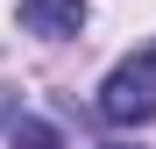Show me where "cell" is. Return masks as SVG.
Wrapping results in <instances>:
<instances>
[{
	"label": "cell",
	"mask_w": 156,
	"mask_h": 149,
	"mask_svg": "<svg viewBox=\"0 0 156 149\" xmlns=\"http://www.w3.org/2000/svg\"><path fill=\"white\" fill-rule=\"evenodd\" d=\"M107 149H128V142H107Z\"/></svg>",
	"instance_id": "obj_4"
},
{
	"label": "cell",
	"mask_w": 156,
	"mask_h": 149,
	"mask_svg": "<svg viewBox=\"0 0 156 149\" xmlns=\"http://www.w3.org/2000/svg\"><path fill=\"white\" fill-rule=\"evenodd\" d=\"M7 149H64V135L50 128V121L21 114V121H7Z\"/></svg>",
	"instance_id": "obj_3"
},
{
	"label": "cell",
	"mask_w": 156,
	"mask_h": 149,
	"mask_svg": "<svg viewBox=\"0 0 156 149\" xmlns=\"http://www.w3.org/2000/svg\"><path fill=\"white\" fill-rule=\"evenodd\" d=\"M99 121H114V128L156 121V43L135 50V57H121L107 78H99Z\"/></svg>",
	"instance_id": "obj_1"
},
{
	"label": "cell",
	"mask_w": 156,
	"mask_h": 149,
	"mask_svg": "<svg viewBox=\"0 0 156 149\" xmlns=\"http://www.w3.org/2000/svg\"><path fill=\"white\" fill-rule=\"evenodd\" d=\"M14 21L29 36H43V43H71L78 29H85V0H21Z\"/></svg>",
	"instance_id": "obj_2"
}]
</instances>
